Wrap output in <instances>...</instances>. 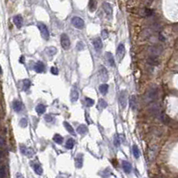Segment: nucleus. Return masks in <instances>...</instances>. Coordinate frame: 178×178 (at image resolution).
I'll use <instances>...</instances> for the list:
<instances>
[{
  "label": "nucleus",
  "instance_id": "nucleus-1",
  "mask_svg": "<svg viewBox=\"0 0 178 178\" xmlns=\"http://www.w3.org/2000/svg\"><path fill=\"white\" fill-rule=\"evenodd\" d=\"M158 95V90L156 87H151L148 89V91L145 94V102L146 103H151L157 99Z\"/></svg>",
  "mask_w": 178,
  "mask_h": 178
},
{
  "label": "nucleus",
  "instance_id": "nucleus-2",
  "mask_svg": "<svg viewBox=\"0 0 178 178\" xmlns=\"http://www.w3.org/2000/svg\"><path fill=\"white\" fill-rule=\"evenodd\" d=\"M38 28L40 30L42 38L44 40H48L49 39V31H48V29L46 26V24H44L43 22H39L38 23Z\"/></svg>",
  "mask_w": 178,
  "mask_h": 178
},
{
  "label": "nucleus",
  "instance_id": "nucleus-3",
  "mask_svg": "<svg viewBox=\"0 0 178 178\" xmlns=\"http://www.w3.org/2000/svg\"><path fill=\"white\" fill-rule=\"evenodd\" d=\"M118 103L122 109H124L126 107L127 104V91L126 90H121L118 98Z\"/></svg>",
  "mask_w": 178,
  "mask_h": 178
},
{
  "label": "nucleus",
  "instance_id": "nucleus-4",
  "mask_svg": "<svg viewBox=\"0 0 178 178\" xmlns=\"http://www.w3.org/2000/svg\"><path fill=\"white\" fill-rule=\"evenodd\" d=\"M60 42H61V46L64 49H68L71 46V41H70L69 37L67 36L65 33H63L60 38Z\"/></svg>",
  "mask_w": 178,
  "mask_h": 178
},
{
  "label": "nucleus",
  "instance_id": "nucleus-5",
  "mask_svg": "<svg viewBox=\"0 0 178 178\" xmlns=\"http://www.w3.org/2000/svg\"><path fill=\"white\" fill-rule=\"evenodd\" d=\"M124 56H125V47H124V44L120 43L116 49V57H117L118 62H121Z\"/></svg>",
  "mask_w": 178,
  "mask_h": 178
},
{
  "label": "nucleus",
  "instance_id": "nucleus-6",
  "mask_svg": "<svg viewBox=\"0 0 178 178\" xmlns=\"http://www.w3.org/2000/svg\"><path fill=\"white\" fill-rule=\"evenodd\" d=\"M162 50H163V47L159 46V45H156V46H153V47H150L149 49V52H150L151 57H158L159 55L162 53Z\"/></svg>",
  "mask_w": 178,
  "mask_h": 178
},
{
  "label": "nucleus",
  "instance_id": "nucleus-7",
  "mask_svg": "<svg viewBox=\"0 0 178 178\" xmlns=\"http://www.w3.org/2000/svg\"><path fill=\"white\" fill-rule=\"evenodd\" d=\"M72 24L74 25V27L77 28V29H83L84 27V21L82 20V18L78 17V16H75L72 19Z\"/></svg>",
  "mask_w": 178,
  "mask_h": 178
},
{
  "label": "nucleus",
  "instance_id": "nucleus-8",
  "mask_svg": "<svg viewBox=\"0 0 178 178\" xmlns=\"http://www.w3.org/2000/svg\"><path fill=\"white\" fill-rule=\"evenodd\" d=\"M99 78L102 82H106L108 80V74H107V70L105 66H101L99 68Z\"/></svg>",
  "mask_w": 178,
  "mask_h": 178
},
{
  "label": "nucleus",
  "instance_id": "nucleus-9",
  "mask_svg": "<svg viewBox=\"0 0 178 178\" xmlns=\"http://www.w3.org/2000/svg\"><path fill=\"white\" fill-rule=\"evenodd\" d=\"M70 99H71V101L73 103L76 102L79 99V92H78V89H77L76 86L74 85V87L71 89V94H70Z\"/></svg>",
  "mask_w": 178,
  "mask_h": 178
},
{
  "label": "nucleus",
  "instance_id": "nucleus-10",
  "mask_svg": "<svg viewBox=\"0 0 178 178\" xmlns=\"http://www.w3.org/2000/svg\"><path fill=\"white\" fill-rule=\"evenodd\" d=\"M103 9H104L105 13H106V16L110 19L112 17V15H113V8H112V5L109 4V3L106 2L103 4Z\"/></svg>",
  "mask_w": 178,
  "mask_h": 178
},
{
  "label": "nucleus",
  "instance_id": "nucleus-11",
  "mask_svg": "<svg viewBox=\"0 0 178 178\" xmlns=\"http://www.w3.org/2000/svg\"><path fill=\"white\" fill-rule=\"evenodd\" d=\"M105 59H106V63H107V64H108L109 66L114 67L115 65H116V64H115V59H114V57H113V55H112L110 52H106V54H105Z\"/></svg>",
  "mask_w": 178,
  "mask_h": 178
},
{
  "label": "nucleus",
  "instance_id": "nucleus-12",
  "mask_svg": "<svg viewBox=\"0 0 178 178\" xmlns=\"http://www.w3.org/2000/svg\"><path fill=\"white\" fill-rule=\"evenodd\" d=\"M13 108L15 112H21L22 110V103L18 99H15L13 101Z\"/></svg>",
  "mask_w": 178,
  "mask_h": 178
},
{
  "label": "nucleus",
  "instance_id": "nucleus-13",
  "mask_svg": "<svg viewBox=\"0 0 178 178\" xmlns=\"http://www.w3.org/2000/svg\"><path fill=\"white\" fill-rule=\"evenodd\" d=\"M13 21H14V23H15V25L16 27L22 28V24H23V19H22V17L21 15H15V17H14V19H13Z\"/></svg>",
  "mask_w": 178,
  "mask_h": 178
},
{
  "label": "nucleus",
  "instance_id": "nucleus-14",
  "mask_svg": "<svg viewBox=\"0 0 178 178\" xmlns=\"http://www.w3.org/2000/svg\"><path fill=\"white\" fill-rule=\"evenodd\" d=\"M83 165V156L82 154H78L75 157V166L77 168H81Z\"/></svg>",
  "mask_w": 178,
  "mask_h": 178
},
{
  "label": "nucleus",
  "instance_id": "nucleus-15",
  "mask_svg": "<svg viewBox=\"0 0 178 178\" xmlns=\"http://www.w3.org/2000/svg\"><path fill=\"white\" fill-rule=\"evenodd\" d=\"M93 45H94L95 49L97 51H99L101 49L102 47H103V44H102V41L100 40V38H96L94 40H93Z\"/></svg>",
  "mask_w": 178,
  "mask_h": 178
},
{
  "label": "nucleus",
  "instance_id": "nucleus-16",
  "mask_svg": "<svg viewBox=\"0 0 178 178\" xmlns=\"http://www.w3.org/2000/svg\"><path fill=\"white\" fill-rule=\"evenodd\" d=\"M34 70L36 71V73H43L45 70V65L42 62H38L37 64L34 65Z\"/></svg>",
  "mask_w": 178,
  "mask_h": 178
},
{
  "label": "nucleus",
  "instance_id": "nucleus-17",
  "mask_svg": "<svg viewBox=\"0 0 178 178\" xmlns=\"http://www.w3.org/2000/svg\"><path fill=\"white\" fill-rule=\"evenodd\" d=\"M122 165H123L124 171L125 172L126 174H130V173H131V172H132V165L129 163L128 161L124 160V161H123V163H122Z\"/></svg>",
  "mask_w": 178,
  "mask_h": 178
},
{
  "label": "nucleus",
  "instance_id": "nucleus-18",
  "mask_svg": "<svg viewBox=\"0 0 178 178\" xmlns=\"http://www.w3.org/2000/svg\"><path fill=\"white\" fill-rule=\"evenodd\" d=\"M77 133L80 134H82V135H85V134L88 133V128H87V126L85 124H81V125L78 126V128H77Z\"/></svg>",
  "mask_w": 178,
  "mask_h": 178
},
{
  "label": "nucleus",
  "instance_id": "nucleus-19",
  "mask_svg": "<svg viewBox=\"0 0 178 178\" xmlns=\"http://www.w3.org/2000/svg\"><path fill=\"white\" fill-rule=\"evenodd\" d=\"M45 111H46V106H45L43 104H39L37 106H36V112H37L38 114H40V115L44 114Z\"/></svg>",
  "mask_w": 178,
  "mask_h": 178
},
{
  "label": "nucleus",
  "instance_id": "nucleus-20",
  "mask_svg": "<svg viewBox=\"0 0 178 178\" xmlns=\"http://www.w3.org/2000/svg\"><path fill=\"white\" fill-rule=\"evenodd\" d=\"M64 126L65 127V129H66V131L69 133V134H75V133H74V128H73V126L71 125V124H69V123H67V122H64Z\"/></svg>",
  "mask_w": 178,
  "mask_h": 178
},
{
  "label": "nucleus",
  "instance_id": "nucleus-21",
  "mask_svg": "<svg viewBox=\"0 0 178 178\" xmlns=\"http://www.w3.org/2000/svg\"><path fill=\"white\" fill-rule=\"evenodd\" d=\"M100 93H102L103 95H106L108 91V85L107 84H101L99 88Z\"/></svg>",
  "mask_w": 178,
  "mask_h": 178
},
{
  "label": "nucleus",
  "instance_id": "nucleus-22",
  "mask_svg": "<svg viewBox=\"0 0 178 178\" xmlns=\"http://www.w3.org/2000/svg\"><path fill=\"white\" fill-rule=\"evenodd\" d=\"M97 8V1L96 0H89V9L90 12H94Z\"/></svg>",
  "mask_w": 178,
  "mask_h": 178
},
{
  "label": "nucleus",
  "instance_id": "nucleus-23",
  "mask_svg": "<svg viewBox=\"0 0 178 178\" xmlns=\"http://www.w3.org/2000/svg\"><path fill=\"white\" fill-rule=\"evenodd\" d=\"M33 168H34V171L35 173L37 174V175H42L43 174V169H42L41 166L40 165H39V164H35V165H33Z\"/></svg>",
  "mask_w": 178,
  "mask_h": 178
},
{
  "label": "nucleus",
  "instance_id": "nucleus-24",
  "mask_svg": "<svg viewBox=\"0 0 178 178\" xmlns=\"http://www.w3.org/2000/svg\"><path fill=\"white\" fill-rule=\"evenodd\" d=\"M63 137L60 135V134H55L54 137H53V141L57 144H62L63 143Z\"/></svg>",
  "mask_w": 178,
  "mask_h": 178
},
{
  "label": "nucleus",
  "instance_id": "nucleus-25",
  "mask_svg": "<svg viewBox=\"0 0 178 178\" xmlns=\"http://www.w3.org/2000/svg\"><path fill=\"white\" fill-rule=\"evenodd\" d=\"M133 154H134L135 158H139V157H140V150H139V148L137 147L136 144L133 145Z\"/></svg>",
  "mask_w": 178,
  "mask_h": 178
},
{
  "label": "nucleus",
  "instance_id": "nucleus-26",
  "mask_svg": "<svg viewBox=\"0 0 178 178\" xmlns=\"http://www.w3.org/2000/svg\"><path fill=\"white\" fill-rule=\"evenodd\" d=\"M46 51H47V53L49 55V56L53 57L54 55L57 54V49L56 48V47H47V48H46Z\"/></svg>",
  "mask_w": 178,
  "mask_h": 178
},
{
  "label": "nucleus",
  "instance_id": "nucleus-27",
  "mask_svg": "<svg viewBox=\"0 0 178 178\" xmlns=\"http://www.w3.org/2000/svg\"><path fill=\"white\" fill-rule=\"evenodd\" d=\"M130 105H131V108L133 110L136 108V97L135 96H132L130 98Z\"/></svg>",
  "mask_w": 178,
  "mask_h": 178
},
{
  "label": "nucleus",
  "instance_id": "nucleus-28",
  "mask_svg": "<svg viewBox=\"0 0 178 178\" xmlns=\"http://www.w3.org/2000/svg\"><path fill=\"white\" fill-rule=\"evenodd\" d=\"M74 146V139L70 138L67 140L66 143H65V147H66V148H68V149H71V148H73Z\"/></svg>",
  "mask_w": 178,
  "mask_h": 178
},
{
  "label": "nucleus",
  "instance_id": "nucleus-29",
  "mask_svg": "<svg viewBox=\"0 0 178 178\" xmlns=\"http://www.w3.org/2000/svg\"><path fill=\"white\" fill-rule=\"evenodd\" d=\"M22 85H23V89H24V90H27V89L30 87V80H28V79L23 80V82H22Z\"/></svg>",
  "mask_w": 178,
  "mask_h": 178
},
{
  "label": "nucleus",
  "instance_id": "nucleus-30",
  "mask_svg": "<svg viewBox=\"0 0 178 178\" xmlns=\"http://www.w3.org/2000/svg\"><path fill=\"white\" fill-rule=\"evenodd\" d=\"M152 15H153V11L148 9V8H145L143 12H142V15L143 16H151Z\"/></svg>",
  "mask_w": 178,
  "mask_h": 178
},
{
  "label": "nucleus",
  "instance_id": "nucleus-31",
  "mask_svg": "<svg viewBox=\"0 0 178 178\" xmlns=\"http://www.w3.org/2000/svg\"><path fill=\"white\" fill-rule=\"evenodd\" d=\"M19 124H20L21 127H22V128H25V127H27V125H28V120L26 118H22L20 120V123H19Z\"/></svg>",
  "mask_w": 178,
  "mask_h": 178
},
{
  "label": "nucleus",
  "instance_id": "nucleus-32",
  "mask_svg": "<svg viewBox=\"0 0 178 178\" xmlns=\"http://www.w3.org/2000/svg\"><path fill=\"white\" fill-rule=\"evenodd\" d=\"M6 177V170L5 166L0 167V178H5Z\"/></svg>",
  "mask_w": 178,
  "mask_h": 178
},
{
  "label": "nucleus",
  "instance_id": "nucleus-33",
  "mask_svg": "<svg viewBox=\"0 0 178 178\" xmlns=\"http://www.w3.org/2000/svg\"><path fill=\"white\" fill-rule=\"evenodd\" d=\"M99 106H100L101 108H106V106H107V103H106V100H104L103 99H99Z\"/></svg>",
  "mask_w": 178,
  "mask_h": 178
},
{
  "label": "nucleus",
  "instance_id": "nucleus-34",
  "mask_svg": "<svg viewBox=\"0 0 178 178\" xmlns=\"http://www.w3.org/2000/svg\"><path fill=\"white\" fill-rule=\"evenodd\" d=\"M85 102H86V105L88 106H91L94 105V100L92 99H89V98H86L85 99Z\"/></svg>",
  "mask_w": 178,
  "mask_h": 178
},
{
  "label": "nucleus",
  "instance_id": "nucleus-35",
  "mask_svg": "<svg viewBox=\"0 0 178 178\" xmlns=\"http://www.w3.org/2000/svg\"><path fill=\"white\" fill-rule=\"evenodd\" d=\"M84 48V43H82V42H78V44L76 45V49L78 50V51H82V49Z\"/></svg>",
  "mask_w": 178,
  "mask_h": 178
},
{
  "label": "nucleus",
  "instance_id": "nucleus-36",
  "mask_svg": "<svg viewBox=\"0 0 178 178\" xmlns=\"http://www.w3.org/2000/svg\"><path fill=\"white\" fill-rule=\"evenodd\" d=\"M44 118L45 120H46V122H47V123H51V122H53V120H54V118H53V116H51V115H46Z\"/></svg>",
  "mask_w": 178,
  "mask_h": 178
},
{
  "label": "nucleus",
  "instance_id": "nucleus-37",
  "mask_svg": "<svg viewBox=\"0 0 178 178\" xmlns=\"http://www.w3.org/2000/svg\"><path fill=\"white\" fill-rule=\"evenodd\" d=\"M50 72L51 74H54V75H57L58 74V69H57V67H51V69H50Z\"/></svg>",
  "mask_w": 178,
  "mask_h": 178
},
{
  "label": "nucleus",
  "instance_id": "nucleus-38",
  "mask_svg": "<svg viewBox=\"0 0 178 178\" xmlns=\"http://www.w3.org/2000/svg\"><path fill=\"white\" fill-rule=\"evenodd\" d=\"M101 36L103 37V39H107V37H108V32H107V30H102Z\"/></svg>",
  "mask_w": 178,
  "mask_h": 178
},
{
  "label": "nucleus",
  "instance_id": "nucleus-39",
  "mask_svg": "<svg viewBox=\"0 0 178 178\" xmlns=\"http://www.w3.org/2000/svg\"><path fill=\"white\" fill-rule=\"evenodd\" d=\"M114 143H115V145H116V147H118L119 145H120V141H119V137H117V136L115 137V139H114Z\"/></svg>",
  "mask_w": 178,
  "mask_h": 178
},
{
  "label": "nucleus",
  "instance_id": "nucleus-40",
  "mask_svg": "<svg viewBox=\"0 0 178 178\" xmlns=\"http://www.w3.org/2000/svg\"><path fill=\"white\" fill-rule=\"evenodd\" d=\"M4 144H5V141H4V139L2 137H0V147H3L4 146Z\"/></svg>",
  "mask_w": 178,
  "mask_h": 178
},
{
  "label": "nucleus",
  "instance_id": "nucleus-41",
  "mask_svg": "<svg viewBox=\"0 0 178 178\" xmlns=\"http://www.w3.org/2000/svg\"><path fill=\"white\" fill-rule=\"evenodd\" d=\"M16 178H23V176H22V174L18 173L17 175H16Z\"/></svg>",
  "mask_w": 178,
  "mask_h": 178
},
{
  "label": "nucleus",
  "instance_id": "nucleus-42",
  "mask_svg": "<svg viewBox=\"0 0 178 178\" xmlns=\"http://www.w3.org/2000/svg\"><path fill=\"white\" fill-rule=\"evenodd\" d=\"M23 58H24V57H21V60H20V62H23Z\"/></svg>",
  "mask_w": 178,
  "mask_h": 178
},
{
  "label": "nucleus",
  "instance_id": "nucleus-43",
  "mask_svg": "<svg viewBox=\"0 0 178 178\" xmlns=\"http://www.w3.org/2000/svg\"><path fill=\"white\" fill-rule=\"evenodd\" d=\"M2 74V69H1V67H0V74Z\"/></svg>",
  "mask_w": 178,
  "mask_h": 178
},
{
  "label": "nucleus",
  "instance_id": "nucleus-44",
  "mask_svg": "<svg viewBox=\"0 0 178 178\" xmlns=\"http://www.w3.org/2000/svg\"><path fill=\"white\" fill-rule=\"evenodd\" d=\"M159 178H162V177H159Z\"/></svg>",
  "mask_w": 178,
  "mask_h": 178
}]
</instances>
